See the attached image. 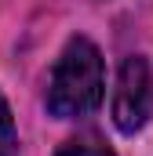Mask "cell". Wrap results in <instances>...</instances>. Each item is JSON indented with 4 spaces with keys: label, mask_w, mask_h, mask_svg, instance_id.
Instances as JSON below:
<instances>
[{
    "label": "cell",
    "mask_w": 153,
    "mask_h": 156,
    "mask_svg": "<svg viewBox=\"0 0 153 156\" xmlns=\"http://www.w3.org/2000/svg\"><path fill=\"white\" fill-rule=\"evenodd\" d=\"M153 116V69L142 55L120 62L113 87V123L120 134H139Z\"/></svg>",
    "instance_id": "cell-2"
},
{
    "label": "cell",
    "mask_w": 153,
    "mask_h": 156,
    "mask_svg": "<svg viewBox=\"0 0 153 156\" xmlns=\"http://www.w3.org/2000/svg\"><path fill=\"white\" fill-rule=\"evenodd\" d=\"M106 87V69L102 55L88 37H73L47 80V113L58 120H80L99 109Z\"/></svg>",
    "instance_id": "cell-1"
},
{
    "label": "cell",
    "mask_w": 153,
    "mask_h": 156,
    "mask_svg": "<svg viewBox=\"0 0 153 156\" xmlns=\"http://www.w3.org/2000/svg\"><path fill=\"white\" fill-rule=\"evenodd\" d=\"M55 156H113V153L102 142H95V138H69Z\"/></svg>",
    "instance_id": "cell-4"
},
{
    "label": "cell",
    "mask_w": 153,
    "mask_h": 156,
    "mask_svg": "<svg viewBox=\"0 0 153 156\" xmlns=\"http://www.w3.org/2000/svg\"><path fill=\"white\" fill-rule=\"evenodd\" d=\"M18 149V134H15V120H11V109L0 94V156H11Z\"/></svg>",
    "instance_id": "cell-3"
}]
</instances>
